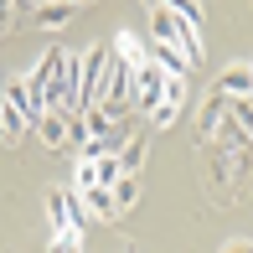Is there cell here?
Wrapping results in <instances>:
<instances>
[{"label": "cell", "instance_id": "cell-1", "mask_svg": "<svg viewBox=\"0 0 253 253\" xmlns=\"http://www.w3.org/2000/svg\"><path fill=\"white\" fill-rule=\"evenodd\" d=\"M129 98H134V67L124 62V57H114V47H109V67H103V93H98V103L114 109V114H124Z\"/></svg>", "mask_w": 253, "mask_h": 253}, {"label": "cell", "instance_id": "cell-2", "mask_svg": "<svg viewBox=\"0 0 253 253\" xmlns=\"http://www.w3.org/2000/svg\"><path fill=\"white\" fill-rule=\"evenodd\" d=\"M103 67H109V42H98V47H88L83 57H78V109L98 103V93H103Z\"/></svg>", "mask_w": 253, "mask_h": 253}, {"label": "cell", "instance_id": "cell-3", "mask_svg": "<svg viewBox=\"0 0 253 253\" xmlns=\"http://www.w3.org/2000/svg\"><path fill=\"white\" fill-rule=\"evenodd\" d=\"M62 47H47V57H42L37 67H31L21 83H26V98L37 103V109H52V83H57V67H62Z\"/></svg>", "mask_w": 253, "mask_h": 253}, {"label": "cell", "instance_id": "cell-4", "mask_svg": "<svg viewBox=\"0 0 253 253\" xmlns=\"http://www.w3.org/2000/svg\"><path fill=\"white\" fill-rule=\"evenodd\" d=\"M160 93H166V67L155 62V57H145L140 67H134V98H129V109H140V114H150Z\"/></svg>", "mask_w": 253, "mask_h": 253}, {"label": "cell", "instance_id": "cell-5", "mask_svg": "<svg viewBox=\"0 0 253 253\" xmlns=\"http://www.w3.org/2000/svg\"><path fill=\"white\" fill-rule=\"evenodd\" d=\"M222 114H227V93H212L202 103V114H197V140L202 145H217V134H222Z\"/></svg>", "mask_w": 253, "mask_h": 253}, {"label": "cell", "instance_id": "cell-6", "mask_svg": "<svg viewBox=\"0 0 253 253\" xmlns=\"http://www.w3.org/2000/svg\"><path fill=\"white\" fill-rule=\"evenodd\" d=\"M217 93H227V98H253V67H248V62H227L222 73H217Z\"/></svg>", "mask_w": 253, "mask_h": 253}, {"label": "cell", "instance_id": "cell-7", "mask_svg": "<svg viewBox=\"0 0 253 253\" xmlns=\"http://www.w3.org/2000/svg\"><path fill=\"white\" fill-rule=\"evenodd\" d=\"M31 129L42 134V145H52V150H62V145H67V114H62V109H42V119L31 124Z\"/></svg>", "mask_w": 253, "mask_h": 253}, {"label": "cell", "instance_id": "cell-8", "mask_svg": "<svg viewBox=\"0 0 253 253\" xmlns=\"http://www.w3.org/2000/svg\"><path fill=\"white\" fill-rule=\"evenodd\" d=\"M73 16H78V5H73V0H42V5H37V26H47V31L67 26Z\"/></svg>", "mask_w": 253, "mask_h": 253}, {"label": "cell", "instance_id": "cell-9", "mask_svg": "<svg viewBox=\"0 0 253 253\" xmlns=\"http://www.w3.org/2000/svg\"><path fill=\"white\" fill-rule=\"evenodd\" d=\"M114 155H119V166H124V170H134V176H140L145 155H150V140H145V134H129V140H124Z\"/></svg>", "mask_w": 253, "mask_h": 253}, {"label": "cell", "instance_id": "cell-10", "mask_svg": "<svg viewBox=\"0 0 253 253\" xmlns=\"http://www.w3.org/2000/svg\"><path fill=\"white\" fill-rule=\"evenodd\" d=\"M78 197H83V207H88L93 217H109V222L119 217V207H114V191H109V186H88V191H78Z\"/></svg>", "mask_w": 253, "mask_h": 253}, {"label": "cell", "instance_id": "cell-11", "mask_svg": "<svg viewBox=\"0 0 253 253\" xmlns=\"http://www.w3.org/2000/svg\"><path fill=\"white\" fill-rule=\"evenodd\" d=\"M109 191H114V207H119V212H129V207L140 202V176H134V170H124Z\"/></svg>", "mask_w": 253, "mask_h": 253}, {"label": "cell", "instance_id": "cell-12", "mask_svg": "<svg viewBox=\"0 0 253 253\" xmlns=\"http://www.w3.org/2000/svg\"><path fill=\"white\" fill-rule=\"evenodd\" d=\"M109 47H114V57H124L129 67H140V62H145V42H140V37H129V31H119Z\"/></svg>", "mask_w": 253, "mask_h": 253}, {"label": "cell", "instance_id": "cell-13", "mask_svg": "<svg viewBox=\"0 0 253 253\" xmlns=\"http://www.w3.org/2000/svg\"><path fill=\"white\" fill-rule=\"evenodd\" d=\"M67 202H73V191H47V222H52V233L73 227V222H67Z\"/></svg>", "mask_w": 253, "mask_h": 253}, {"label": "cell", "instance_id": "cell-14", "mask_svg": "<svg viewBox=\"0 0 253 253\" xmlns=\"http://www.w3.org/2000/svg\"><path fill=\"white\" fill-rule=\"evenodd\" d=\"M150 57H155L160 67H166V73H191V62H186V57H181L176 47H166V42H155V47H150Z\"/></svg>", "mask_w": 253, "mask_h": 253}, {"label": "cell", "instance_id": "cell-15", "mask_svg": "<svg viewBox=\"0 0 253 253\" xmlns=\"http://www.w3.org/2000/svg\"><path fill=\"white\" fill-rule=\"evenodd\" d=\"M160 5H166V10H176L186 26H197V31H202V0H160Z\"/></svg>", "mask_w": 253, "mask_h": 253}, {"label": "cell", "instance_id": "cell-16", "mask_svg": "<svg viewBox=\"0 0 253 253\" xmlns=\"http://www.w3.org/2000/svg\"><path fill=\"white\" fill-rule=\"evenodd\" d=\"M52 253H83V233H78V227L52 233Z\"/></svg>", "mask_w": 253, "mask_h": 253}, {"label": "cell", "instance_id": "cell-17", "mask_svg": "<svg viewBox=\"0 0 253 253\" xmlns=\"http://www.w3.org/2000/svg\"><path fill=\"white\" fill-rule=\"evenodd\" d=\"M88 186H98V166L93 160H78L73 166V191H88Z\"/></svg>", "mask_w": 253, "mask_h": 253}, {"label": "cell", "instance_id": "cell-18", "mask_svg": "<svg viewBox=\"0 0 253 253\" xmlns=\"http://www.w3.org/2000/svg\"><path fill=\"white\" fill-rule=\"evenodd\" d=\"M98 166V186H114V181L124 176V166H119V155H103V160H93Z\"/></svg>", "mask_w": 253, "mask_h": 253}, {"label": "cell", "instance_id": "cell-19", "mask_svg": "<svg viewBox=\"0 0 253 253\" xmlns=\"http://www.w3.org/2000/svg\"><path fill=\"white\" fill-rule=\"evenodd\" d=\"M16 26V0H0V31Z\"/></svg>", "mask_w": 253, "mask_h": 253}, {"label": "cell", "instance_id": "cell-20", "mask_svg": "<svg viewBox=\"0 0 253 253\" xmlns=\"http://www.w3.org/2000/svg\"><path fill=\"white\" fill-rule=\"evenodd\" d=\"M222 253H253V243H243V238H233V243H227Z\"/></svg>", "mask_w": 253, "mask_h": 253}, {"label": "cell", "instance_id": "cell-21", "mask_svg": "<svg viewBox=\"0 0 253 253\" xmlns=\"http://www.w3.org/2000/svg\"><path fill=\"white\" fill-rule=\"evenodd\" d=\"M140 5H145V10H155V5H160V0H140Z\"/></svg>", "mask_w": 253, "mask_h": 253}, {"label": "cell", "instance_id": "cell-22", "mask_svg": "<svg viewBox=\"0 0 253 253\" xmlns=\"http://www.w3.org/2000/svg\"><path fill=\"white\" fill-rule=\"evenodd\" d=\"M73 5H88V0H73Z\"/></svg>", "mask_w": 253, "mask_h": 253}, {"label": "cell", "instance_id": "cell-23", "mask_svg": "<svg viewBox=\"0 0 253 253\" xmlns=\"http://www.w3.org/2000/svg\"><path fill=\"white\" fill-rule=\"evenodd\" d=\"M248 170H253V166H248Z\"/></svg>", "mask_w": 253, "mask_h": 253}]
</instances>
